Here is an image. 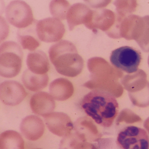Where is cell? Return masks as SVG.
<instances>
[{"mask_svg":"<svg viewBox=\"0 0 149 149\" xmlns=\"http://www.w3.org/2000/svg\"><path fill=\"white\" fill-rule=\"evenodd\" d=\"M81 106L88 116L105 127L111 126L118 112V104L115 97L99 89L93 90L84 95Z\"/></svg>","mask_w":149,"mask_h":149,"instance_id":"6da1fadb","label":"cell"},{"mask_svg":"<svg viewBox=\"0 0 149 149\" xmlns=\"http://www.w3.org/2000/svg\"><path fill=\"white\" fill-rule=\"evenodd\" d=\"M23 53L17 42L7 41L0 46V74L2 77L11 78L19 73L22 67Z\"/></svg>","mask_w":149,"mask_h":149,"instance_id":"7a4b0ae2","label":"cell"},{"mask_svg":"<svg viewBox=\"0 0 149 149\" xmlns=\"http://www.w3.org/2000/svg\"><path fill=\"white\" fill-rule=\"evenodd\" d=\"M111 64L128 73L137 71L141 60L139 52L132 47L125 46L112 51L110 57Z\"/></svg>","mask_w":149,"mask_h":149,"instance_id":"5b68a950","label":"cell"},{"mask_svg":"<svg viewBox=\"0 0 149 149\" xmlns=\"http://www.w3.org/2000/svg\"><path fill=\"white\" fill-rule=\"evenodd\" d=\"M45 124L52 133L59 136L69 135L73 125L68 116L62 112L51 113L44 117Z\"/></svg>","mask_w":149,"mask_h":149,"instance_id":"ba28073f","label":"cell"},{"mask_svg":"<svg viewBox=\"0 0 149 149\" xmlns=\"http://www.w3.org/2000/svg\"><path fill=\"white\" fill-rule=\"evenodd\" d=\"M35 26H29L28 27L19 29L17 31L18 40L24 49L33 52L40 45V40L37 35Z\"/></svg>","mask_w":149,"mask_h":149,"instance_id":"7c38bea8","label":"cell"},{"mask_svg":"<svg viewBox=\"0 0 149 149\" xmlns=\"http://www.w3.org/2000/svg\"><path fill=\"white\" fill-rule=\"evenodd\" d=\"M22 79L27 89L32 91L37 92L42 90L47 86L49 77L47 74H36L27 69L24 71Z\"/></svg>","mask_w":149,"mask_h":149,"instance_id":"4fadbf2b","label":"cell"},{"mask_svg":"<svg viewBox=\"0 0 149 149\" xmlns=\"http://www.w3.org/2000/svg\"><path fill=\"white\" fill-rule=\"evenodd\" d=\"M36 28L40 40L47 43L59 41L65 31L63 23L54 17H49L37 21Z\"/></svg>","mask_w":149,"mask_h":149,"instance_id":"8992f818","label":"cell"},{"mask_svg":"<svg viewBox=\"0 0 149 149\" xmlns=\"http://www.w3.org/2000/svg\"><path fill=\"white\" fill-rule=\"evenodd\" d=\"M30 105L33 113L43 117L52 113L55 107L53 98L49 93L43 91L33 95L31 98Z\"/></svg>","mask_w":149,"mask_h":149,"instance_id":"30bf717a","label":"cell"},{"mask_svg":"<svg viewBox=\"0 0 149 149\" xmlns=\"http://www.w3.org/2000/svg\"><path fill=\"white\" fill-rule=\"evenodd\" d=\"M5 16L10 24L19 29L26 28L36 21L30 6L22 0L10 2L6 7Z\"/></svg>","mask_w":149,"mask_h":149,"instance_id":"277c9868","label":"cell"},{"mask_svg":"<svg viewBox=\"0 0 149 149\" xmlns=\"http://www.w3.org/2000/svg\"><path fill=\"white\" fill-rule=\"evenodd\" d=\"M27 93L22 85L14 81H5L0 85V98L6 105L14 106L20 103Z\"/></svg>","mask_w":149,"mask_h":149,"instance_id":"52a82bcc","label":"cell"},{"mask_svg":"<svg viewBox=\"0 0 149 149\" xmlns=\"http://www.w3.org/2000/svg\"><path fill=\"white\" fill-rule=\"evenodd\" d=\"M117 142L120 149H148L149 138L144 129L127 126L118 134Z\"/></svg>","mask_w":149,"mask_h":149,"instance_id":"3957f363","label":"cell"},{"mask_svg":"<svg viewBox=\"0 0 149 149\" xmlns=\"http://www.w3.org/2000/svg\"><path fill=\"white\" fill-rule=\"evenodd\" d=\"M26 63L28 69L36 74H45L50 68L49 61L47 54L40 50L29 53L27 56Z\"/></svg>","mask_w":149,"mask_h":149,"instance_id":"8fae6325","label":"cell"},{"mask_svg":"<svg viewBox=\"0 0 149 149\" xmlns=\"http://www.w3.org/2000/svg\"><path fill=\"white\" fill-rule=\"evenodd\" d=\"M24 141L20 134L7 130L0 135V149H24Z\"/></svg>","mask_w":149,"mask_h":149,"instance_id":"9a60e30c","label":"cell"},{"mask_svg":"<svg viewBox=\"0 0 149 149\" xmlns=\"http://www.w3.org/2000/svg\"><path fill=\"white\" fill-rule=\"evenodd\" d=\"M42 149L40 148H34V149Z\"/></svg>","mask_w":149,"mask_h":149,"instance_id":"ac0fdd59","label":"cell"},{"mask_svg":"<svg viewBox=\"0 0 149 149\" xmlns=\"http://www.w3.org/2000/svg\"><path fill=\"white\" fill-rule=\"evenodd\" d=\"M45 129L42 120L33 115L27 116L22 120L20 126V131L27 139L37 140L43 135Z\"/></svg>","mask_w":149,"mask_h":149,"instance_id":"9c48e42d","label":"cell"},{"mask_svg":"<svg viewBox=\"0 0 149 149\" xmlns=\"http://www.w3.org/2000/svg\"><path fill=\"white\" fill-rule=\"evenodd\" d=\"M68 6L65 1L52 0L49 4V11L54 17L63 20L65 18Z\"/></svg>","mask_w":149,"mask_h":149,"instance_id":"e0dca14e","label":"cell"},{"mask_svg":"<svg viewBox=\"0 0 149 149\" xmlns=\"http://www.w3.org/2000/svg\"><path fill=\"white\" fill-rule=\"evenodd\" d=\"M70 83L63 78L54 80L50 84L49 93L55 100L63 101L67 99L70 95Z\"/></svg>","mask_w":149,"mask_h":149,"instance_id":"2e32d148","label":"cell"},{"mask_svg":"<svg viewBox=\"0 0 149 149\" xmlns=\"http://www.w3.org/2000/svg\"><path fill=\"white\" fill-rule=\"evenodd\" d=\"M86 137L78 132L69 134L61 141L59 149H97L95 146L86 141Z\"/></svg>","mask_w":149,"mask_h":149,"instance_id":"5bb4252c","label":"cell"}]
</instances>
